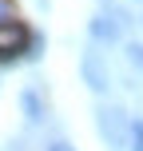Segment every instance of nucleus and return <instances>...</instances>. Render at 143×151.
<instances>
[{
  "instance_id": "6",
  "label": "nucleus",
  "mask_w": 143,
  "mask_h": 151,
  "mask_svg": "<svg viewBox=\"0 0 143 151\" xmlns=\"http://www.w3.org/2000/svg\"><path fill=\"white\" fill-rule=\"evenodd\" d=\"M127 151H143V115L131 119V127H127Z\"/></svg>"
},
{
  "instance_id": "7",
  "label": "nucleus",
  "mask_w": 143,
  "mask_h": 151,
  "mask_svg": "<svg viewBox=\"0 0 143 151\" xmlns=\"http://www.w3.org/2000/svg\"><path fill=\"white\" fill-rule=\"evenodd\" d=\"M123 52H127V64H131V68H139V72H143V44H139V40H131Z\"/></svg>"
},
{
  "instance_id": "3",
  "label": "nucleus",
  "mask_w": 143,
  "mask_h": 151,
  "mask_svg": "<svg viewBox=\"0 0 143 151\" xmlns=\"http://www.w3.org/2000/svg\"><path fill=\"white\" fill-rule=\"evenodd\" d=\"M80 76H83V83H88L96 96H107V91H111V68H107V56L99 52L96 44L80 56Z\"/></svg>"
},
{
  "instance_id": "2",
  "label": "nucleus",
  "mask_w": 143,
  "mask_h": 151,
  "mask_svg": "<svg viewBox=\"0 0 143 151\" xmlns=\"http://www.w3.org/2000/svg\"><path fill=\"white\" fill-rule=\"evenodd\" d=\"M131 24H135V20H131L127 8H119V4H111V0H107L103 12L91 16L88 36H91V44H115V40H123V32H127Z\"/></svg>"
},
{
  "instance_id": "4",
  "label": "nucleus",
  "mask_w": 143,
  "mask_h": 151,
  "mask_svg": "<svg viewBox=\"0 0 143 151\" xmlns=\"http://www.w3.org/2000/svg\"><path fill=\"white\" fill-rule=\"evenodd\" d=\"M28 36H32V32L24 28L20 20L4 16V20H0V64L20 60V56H24V48H28Z\"/></svg>"
},
{
  "instance_id": "5",
  "label": "nucleus",
  "mask_w": 143,
  "mask_h": 151,
  "mask_svg": "<svg viewBox=\"0 0 143 151\" xmlns=\"http://www.w3.org/2000/svg\"><path fill=\"white\" fill-rule=\"evenodd\" d=\"M20 111H24V119H28L32 127H40V123L48 119V107H44V99H40L36 88H24L20 91Z\"/></svg>"
},
{
  "instance_id": "1",
  "label": "nucleus",
  "mask_w": 143,
  "mask_h": 151,
  "mask_svg": "<svg viewBox=\"0 0 143 151\" xmlns=\"http://www.w3.org/2000/svg\"><path fill=\"white\" fill-rule=\"evenodd\" d=\"M127 127H131V115L119 104H99L96 107V131H99L107 151H127Z\"/></svg>"
},
{
  "instance_id": "9",
  "label": "nucleus",
  "mask_w": 143,
  "mask_h": 151,
  "mask_svg": "<svg viewBox=\"0 0 143 151\" xmlns=\"http://www.w3.org/2000/svg\"><path fill=\"white\" fill-rule=\"evenodd\" d=\"M4 16H12V8H8V0H0V20H4Z\"/></svg>"
},
{
  "instance_id": "8",
  "label": "nucleus",
  "mask_w": 143,
  "mask_h": 151,
  "mask_svg": "<svg viewBox=\"0 0 143 151\" xmlns=\"http://www.w3.org/2000/svg\"><path fill=\"white\" fill-rule=\"evenodd\" d=\"M48 151H75L72 143H64V139H56V143H48Z\"/></svg>"
}]
</instances>
